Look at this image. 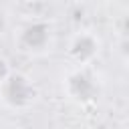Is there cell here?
Returning <instances> with one entry per match:
<instances>
[{"label": "cell", "mask_w": 129, "mask_h": 129, "mask_svg": "<svg viewBox=\"0 0 129 129\" xmlns=\"http://www.w3.org/2000/svg\"><path fill=\"white\" fill-rule=\"evenodd\" d=\"M38 101V85L22 71H14L0 83V105L12 113H24Z\"/></svg>", "instance_id": "cell-1"}, {"label": "cell", "mask_w": 129, "mask_h": 129, "mask_svg": "<svg viewBox=\"0 0 129 129\" xmlns=\"http://www.w3.org/2000/svg\"><path fill=\"white\" fill-rule=\"evenodd\" d=\"M115 28H117L121 40H129V12H125V14H121V16L117 18Z\"/></svg>", "instance_id": "cell-5"}, {"label": "cell", "mask_w": 129, "mask_h": 129, "mask_svg": "<svg viewBox=\"0 0 129 129\" xmlns=\"http://www.w3.org/2000/svg\"><path fill=\"white\" fill-rule=\"evenodd\" d=\"M54 42L52 24L44 18H30L16 26L14 30V44L22 54L40 56L50 50Z\"/></svg>", "instance_id": "cell-3"}, {"label": "cell", "mask_w": 129, "mask_h": 129, "mask_svg": "<svg viewBox=\"0 0 129 129\" xmlns=\"http://www.w3.org/2000/svg\"><path fill=\"white\" fill-rule=\"evenodd\" d=\"M26 2H38V0H26Z\"/></svg>", "instance_id": "cell-9"}, {"label": "cell", "mask_w": 129, "mask_h": 129, "mask_svg": "<svg viewBox=\"0 0 129 129\" xmlns=\"http://www.w3.org/2000/svg\"><path fill=\"white\" fill-rule=\"evenodd\" d=\"M8 28H10L8 14H6V10H2V8H0V36H2L4 32H8Z\"/></svg>", "instance_id": "cell-7"}, {"label": "cell", "mask_w": 129, "mask_h": 129, "mask_svg": "<svg viewBox=\"0 0 129 129\" xmlns=\"http://www.w3.org/2000/svg\"><path fill=\"white\" fill-rule=\"evenodd\" d=\"M12 73V69H10V62H8V58H4V56H0V83L8 77Z\"/></svg>", "instance_id": "cell-6"}, {"label": "cell", "mask_w": 129, "mask_h": 129, "mask_svg": "<svg viewBox=\"0 0 129 129\" xmlns=\"http://www.w3.org/2000/svg\"><path fill=\"white\" fill-rule=\"evenodd\" d=\"M4 129H20V127H16V125H10V127H4Z\"/></svg>", "instance_id": "cell-8"}, {"label": "cell", "mask_w": 129, "mask_h": 129, "mask_svg": "<svg viewBox=\"0 0 129 129\" xmlns=\"http://www.w3.org/2000/svg\"><path fill=\"white\" fill-rule=\"evenodd\" d=\"M77 2H81V0H77Z\"/></svg>", "instance_id": "cell-10"}, {"label": "cell", "mask_w": 129, "mask_h": 129, "mask_svg": "<svg viewBox=\"0 0 129 129\" xmlns=\"http://www.w3.org/2000/svg\"><path fill=\"white\" fill-rule=\"evenodd\" d=\"M101 46V38L93 30H77L67 42V58L73 67H93Z\"/></svg>", "instance_id": "cell-4"}, {"label": "cell", "mask_w": 129, "mask_h": 129, "mask_svg": "<svg viewBox=\"0 0 129 129\" xmlns=\"http://www.w3.org/2000/svg\"><path fill=\"white\" fill-rule=\"evenodd\" d=\"M62 95L75 107H91L101 97V81L91 67H73L60 83Z\"/></svg>", "instance_id": "cell-2"}]
</instances>
